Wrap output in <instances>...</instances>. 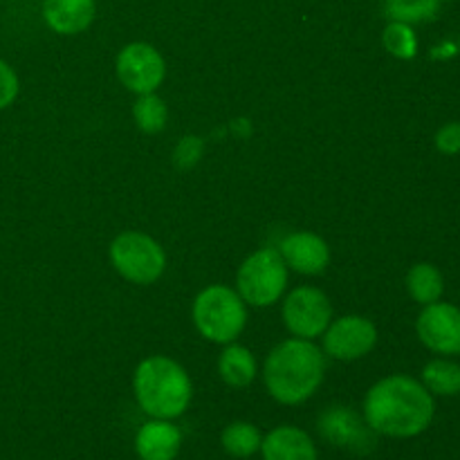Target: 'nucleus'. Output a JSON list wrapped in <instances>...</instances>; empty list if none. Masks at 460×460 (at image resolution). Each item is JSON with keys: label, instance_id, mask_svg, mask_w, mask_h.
I'll use <instances>...</instances> for the list:
<instances>
[{"label": "nucleus", "instance_id": "nucleus-1", "mask_svg": "<svg viewBox=\"0 0 460 460\" xmlns=\"http://www.w3.org/2000/svg\"><path fill=\"white\" fill-rule=\"evenodd\" d=\"M434 413V395L409 376L385 377L364 398L367 425L389 438H416L429 429Z\"/></svg>", "mask_w": 460, "mask_h": 460}, {"label": "nucleus", "instance_id": "nucleus-2", "mask_svg": "<svg viewBox=\"0 0 460 460\" xmlns=\"http://www.w3.org/2000/svg\"><path fill=\"white\" fill-rule=\"evenodd\" d=\"M326 359L310 340H286L265 359L263 380L277 402L295 407L322 386Z\"/></svg>", "mask_w": 460, "mask_h": 460}, {"label": "nucleus", "instance_id": "nucleus-3", "mask_svg": "<svg viewBox=\"0 0 460 460\" xmlns=\"http://www.w3.org/2000/svg\"><path fill=\"white\" fill-rule=\"evenodd\" d=\"M133 391L139 409L157 420H173L182 416L193 395L187 371L164 355L146 358L135 368Z\"/></svg>", "mask_w": 460, "mask_h": 460}, {"label": "nucleus", "instance_id": "nucleus-4", "mask_svg": "<svg viewBox=\"0 0 460 460\" xmlns=\"http://www.w3.org/2000/svg\"><path fill=\"white\" fill-rule=\"evenodd\" d=\"M247 322L245 301L227 286H209L193 301V323L205 340L232 344Z\"/></svg>", "mask_w": 460, "mask_h": 460}, {"label": "nucleus", "instance_id": "nucleus-5", "mask_svg": "<svg viewBox=\"0 0 460 460\" xmlns=\"http://www.w3.org/2000/svg\"><path fill=\"white\" fill-rule=\"evenodd\" d=\"M238 295L245 304L263 308L277 304L288 286V265L279 250L263 247L254 252L238 270Z\"/></svg>", "mask_w": 460, "mask_h": 460}, {"label": "nucleus", "instance_id": "nucleus-6", "mask_svg": "<svg viewBox=\"0 0 460 460\" xmlns=\"http://www.w3.org/2000/svg\"><path fill=\"white\" fill-rule=\"evenodd\" d=\"M111 261L126 281L139 286L155 283L166 268V256L160 243L139 232L119 234L111 245Z\"/></svg>", "mask_w": 460, "mask_h": 460}, {"label": "nucleus", "instance_id": "nucleus-7", "mask_svg": "<svg viewBox=\"0 0 460 460\" xmlns=\"http://www.w3.org/2000/svg\"><path fill=\"white\" fill-rule=\"evenodd\" d=\"M332 305L322 290L301 286L283 301V322L299 340H314L331 326Z\"/></svg>", "mask_w": 460, "mask_h": 460}, {"label": "nucleus", "instance_id": "nucleus-8", "mask_svg": "<svg viewBox=\"0 0 460 460\" xmlns=\"http://www.w3.org/2000/svg\"><path fill=\"white\" fill-rule=\"evenodd\" d=\"M117 76L135 94H151L162 85L166 66L162 54L148 43H130L117 54Z\"/></svg>", "mask_w": 460, "mask_h": 460}, {"label": "nucleus", "instance_id": "nucleus-9", "mask_svg": "<svg viewBox=\"0 0 460 460\" xmlns=\"http://www.w3.org/2000/svg\"><path fill=\"white\" fill-rule=\"evenodd\" d=\"M376 344L377 328L367 317H358V314L337 319L323 332L326 355L341 359V362H353V359L364 358L376 349Z\"/></svg>", "mask_w": 460, "mask_h": 460}, {"label": "nucleus", "instance_id": "nucleus-10", "mask_svg": "<svg viewBox=\"0 0 460 460\" xmlns=\"http://www.w3.org/2000/svg\"><path fill=\"white\" fill-rule=\"evenodd\" d=\"M422 344L436 355H460V308L452 304L425 305L416 322Z\"/></svg>", "mask_w": 460, "mask_h": 460}, {"label": "nucleus", "instance_id": "nucleus-11", "mask_svg": "<svg viewBox=\"0 0 460 460\" xmlns=\"http://www.w3.org/2000/svg\"><path fill=\"white\" fill-rule=\"evenodd\" d=\"M317 429L323 438L335 447L353 449V452H368L376 447V438H371L376 431L367 425V420L350 411L349 407H331L322 413L317 422Z\"/></svg>", "mask_w": 460, "mask_h": 460}, {"label": "nucleus", "instance_id": "nucleus-12", "mask_svg": "<svg viewBox=\"0 0 460 460\" xmlns=\"http://www.w3.org/2000/svg\"><path fill=\"white\" fill-rule=\"evenodd\" d=\"M279 254L288 268L308 277L322 274L331 263V250L326 241L313 232H295L286 236L279 245Z\"/></svg>", "mask_w": 460, "mask_h": 460}, {"label": "nucleus", "instance_id": "nucleus-13", "mask_svg": "<svg viewBox=\"0 0 460 460\" xmlns=\"http://www.w3.org/2000/svg\"><path fill=\"white\" fill-rule=\"evenodd\" d=\"M182 445V431L171 420H148L135 436V452L139 460H175Z\"/></svg>", "mask_w": 460, "mask_h": 460}, {"label": "nucleus", "instance_id": "nucleus-14", "mask_svg": "<svg viewBox=\"0 0 460 460\" xmlns=\"http://www.w3.org/2000/svg\"><path fill=\"white\" fill-rule=\"evenodd\" d=\"M94 13V0H43V18L57 34H81L93 25Z\"/></svg>", "mask_w": 460, "mask_h": 460}, {"label": "nucleus", "instance_id": "nucleus-15", "mask_svg": "<svg viewBox=\"0 0 460 460\" xmlns=\"http://www.w3.org/2000/svg\"><path fill=\"white\" fill-rule=\"evenodd\" d=\"M263 460H319L314 440L299 427H277L261 443Z\"/></svg>", "mask_w": 460, "mask_h": 460}, {"label": "nucleus", "instance_id": "nucleus-16", "mask_svg": "<svg viewBox=\"0 0 460 460\" xmlns=\"http://www.w3.org/2000/svg\"><path fill=\"white\" fill-rule=\"evenodd\" d=\"M218 373L223 382L234 389H245L254 382L256 377V359L247 349L236 344H229L227 349L220 353L218 359Z\"/></svg>", "mask_w": 460, "mask_h": 460}, {"label": "nucleus", "instance_id": "nucleus-17", "mask_svg": "<svg viewBox=\"0 0 460 460\" xmlns=\"http://www.w3.org/2000/svg\"><path fill=\"white\" fill-rule=\"evenodd\" d=\"M407 290L413 301L420 305H429L440 301L445 292L443 274L431 263H416L407 274Z\"/></svg>", "mask_w": 460, "mask_h": 460}, {"label": "nucleus", "instance_id": "nucleus-18", "mask_svg": "<svg viewBox=\"0 0 460 460\" xmlns=\"http://www.w3.org/2000/svg\"><path fill=\"white\" fill-rule=\"evenodd\" d=\"M261 443H263V434L252 422H232L220 434V445L234 458L254 456L256 452H261Z\"/></svg>", "mask_w": 460, "mask_h": 460}, {"label": "nucleus", "instance_id": "nucleus-19", "mask_svg": "<svg viewBox=\"0 0 460 460\" xmlns=\"http://www.w3.org/2000/svg\"><path fill=\"white\" fill-rule=\"evenodd\" d=\"M422 385L431 395H458L460 394V364L452 359H431L422 368Z\"/></svg>", "mask_w": 460, "mask_h": 460}, {"label": "nucleus", "instance_id": "nucleus-20", "mask_svg": "<svg viewBox=\"0 0 460 460\" xmlns=\"http://www.w3.org/2000/svg\"><path fill=\"white\" fill-rule=\"evenodd\" d=\"M440 7V0H385V13L389 21L407 22H427L436 18Z\"/></svg>", "mask_w": 460, "mask_h": 460}, {"label": "nucleus", "instance_id": "nucleus-21", "mask_svg": "<svg viewBox=\"0 0 460 460\" xmlns=\"http://www.w3.org/2000/svg\"><path fill=\"white\" fill-rule=\"evenodd\" d=\"M133 119L139 130L153 135L164 130L166 119H169V111H166V103L155 93L139 94V99L133 106Z\"/></svg>", "mask_w": 460, "mask_h": 460}, {"label": "nucleus", "instance_id": "nucleus-22", "mask_svg": "<svg viewBox=\"0 0 460 460\" xmlns=\"http://www.w3.org/2000/svg\"><path fill=\"white\" fill-rule=\"evenodd\" d=\"M382 43L395 58H413L418 52V39L407 22L391 21L382 34Z\"/></svg>", "mask_w": 460, "mask_h": 460}, {"label": "nucleus", "instance_id": "nucleus-23", "mask_svg": "<svg viewBox=\"0 0 460 460\" xmlns=\"http://www.w3.org/2000/svg\"><path fill=\"white\" fill-rule=\"evenodd\" d=\"M18 97V76L9 63L0 58V111L12 106L13 99Z\"/></svg>", "mask_w": 460, "mask_h": 460}, {"label": "nucleus", "instance_id": "nucleus-24", "mask_svg": "<svg viewBox=\"0 0 460 460\" xmlns=\"http://www.w3.org/2000/svg\"><path fill=\"white\" fill-rule=\"evenodd\" d=\"M436 148L443 155H458L460 153V121H449L436 133Z\"/></svg>", "mask_w": 460, "mask_h": 460}, {"label": "nucleus", "instance_id": "nucleus-25", "mask_svg": "<svg viewBox=\"0 0 460 460\" xmlns=\"http://www.w3.org/2000/svg\"><path fill=\"white\" fill-rule=\"evenodd\" d=\"M200 155H202V142L198 137H184L173 153L175 162H178L182 169L196 164V162L200 160Z\"/></svg>", "mask_w": 460, "mask_h": 460}]
</instances>
